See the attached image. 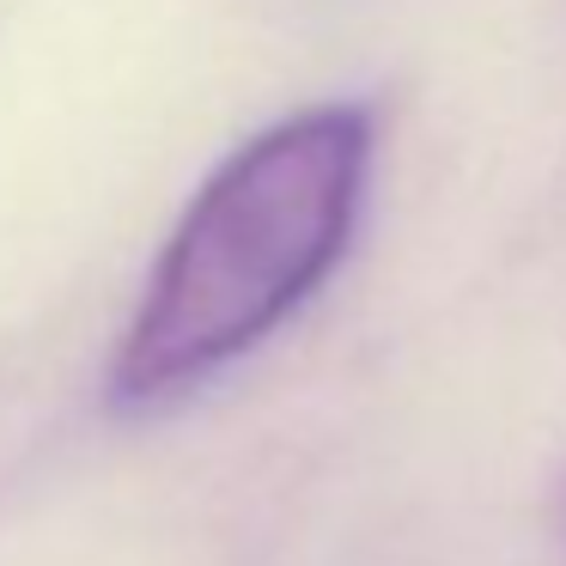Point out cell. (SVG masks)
<instances>
[{
  "instance_id": "1",
  "label": "cell",
  "mask_w": 566,
  "mask_h": 566,
  "mask_svg": "<svg viewBox=\"0 0 566 566\" xmlns=\"http://www.w3.org/2000/svg\"><path fill=\"white\" fill-rule=\"evenodd\" d=\"M371 116L317 104L250 135L189 196L111 359V396L153 408L262 347L354 244Z\"/></svg>"
},
{
  "instance_id": "2",
  "label": "cell",
  "mask_w": 566,
  "mask_h": 566,
  "mask_svg": "<svg viewBox=\"0 0 566 566\" xmlns=\"http://www.w3.org/2000/svg\"><path fill=\"white\" fill-rule=\"evenodd\" d=\"M560 536H566V488H560Z\"/></svg>"
}]
</instances>
